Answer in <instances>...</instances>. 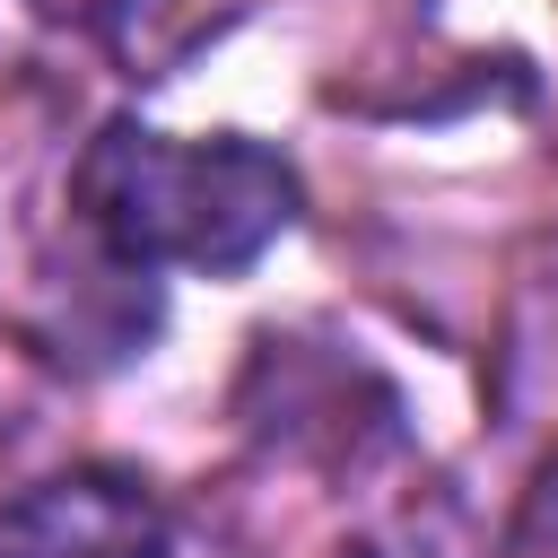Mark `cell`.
I'll use <instances>...</instances> for the list:
<instances>
[{
    "instance_id": "6da1fadb",
    "label": "cell",
    "mask_w": 558,
    "mask_h": 558,
    "mask_svg": "<svg viewBox=\"0 0 558 558\" xmlns=\"http://www.w3.org/2000/svg\"><path fill=\"white\" fill-rule=\"evenodd\" d=\"M87 235L131 270L235 279L296 227V174L262 140H183L148 122H105L70 174Z\"/></svg>"
},
{
    "instance_id": "7a4b0ae2",
    "label": "cell",
    "mask_w": 558,
    "mask_h": 558,
    "mask_svg": "<svg viewBox=\"0 0 558 558\" xmlns=\"http://www.w3.org/2000/svg\"><path fill=\"white\" fill-rule=\"evenodd\" d=\"M0 558H183V532L131 471H52L0 506Z\"/></svg>"
},
{
    "instance_id": "3957f363",
    "label": "cell",
    "mask_w": 558,
    "mask_h": 558,
    "mask_svg": "<svg viewBox=\"0 0 558 558\" xmlns=\"http://www.w3.org/2000/svg\"><path fill=\"white\" fill-rule=\"evenodd\" d=\"M35 17H52V26H70V35H113L140 0H26Z\"/></svg>"
}]
</instances>
